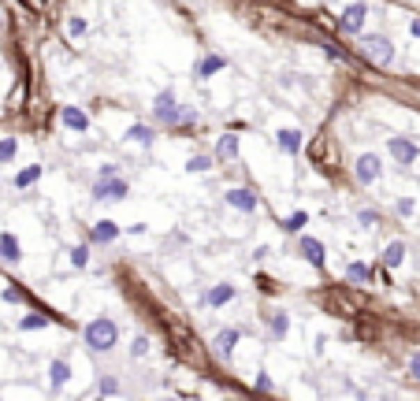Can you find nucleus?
I'll return each mask as SVG.
<instances>
[{
  "instance_id": "nucleus-42",
  "label": "nucleus",
  "mask_w": 420,
  "mask_h": 401,
  "mask_svg": "<svg viewBox=\"0 0 420 401\" xmlns=\"http://www.w3.org/2000/svg\"><path fill=\"white\" fill-rule=\"evenodd\" d=\"M97 401H104V398H97Z\"/></svg>"
},
{
  "instance_id": "nucleus-15",
  "label": "nucleus",
  "mask_w": 420,
  "mask_h": 401,
  "mask_svg": "<svg viewBox=\"0 0 420 401\" xmlns=\"http://www.w3.org/2000/svg\"><path fill=\"white\" fill-rule=\"evenodd\" d=\"M239 338H242V331H239V327H223V331L216 334V357H220V361H227L231 350L239 345Z\"/></svg>"
},
{
  "instance_id": "nucleus-19",
  "label": "nucleus",
  "mask_w": 420,
  "mask_h": 401,
  "mask_svg": "<svg viewBox=\"0 0 420 401\" xmlns=\"http://www.w3.org/2000/svg\"><path fill=\"white\" fill-rule=\"evenodd\" d=\"M275 142H279V149H283L286 156H298V153H301V130H294V126L279 130V134H275Z\"/></svg>"
},
{
  "instance_id": "nucleus-40",
  "label": "nucleus",
  "mask_w": 420,
  "mask_h": 401,
  "mask_svg": "<svg viewBox=\"0 0 420 401\" xmlns=\"http://www.w3.org/2000/svg\"><path fill=\"white\" fill-rule=\"evenodd\" d=\"M164 401H179V398H164Z\"/></svg>"
},
{
  "instance_id": "nucleus-6",
  "label": "nucleus",
  "mask_w": 420,
  "mask_h": 401,
  "mask_svg": "<svg viewBox=\"0 0 420 401\" xmlns=\"http://www.w3.org/2000/svg\"><path fill=\"white\" fill-rule=\"evenodd\" d=\"M234 297H239V286L216 283V286H209V290L201 294V309H223V305H231Z\"/></svg>"
},
{
  "instance_id": "nucleus-4",
  "label": "nucleus",
  "mask_w": 420,
  "mask_h": 401,
  "mask_svg": "<svg viewBox=\"0 0 420 401\" xmlns=\"http://www.w3.org/2000/svg\"><path fill=\"white\" fill-rule=\"evenodd\" d=\"M387 153H391L402 167H409V164H417L420 145L413 142V138H387Z\"/></svg>"
},
{
  "instance_id": "nucleus-21",
  "label": "nucleus",
  "mask_w": 420,
  "mask_h": 401,
  "mask_svg": "<svg viewBox=\"0 0 420 401\" xmlns=\"http://www.w3.org/2000/svg\"><path fill=\"white\" fill-rule=\"evenodd\" d=\"M41 175H45V167H41V164H30V167H23V171H19V175L12 179V186H15V190H26V186H34Z\"/></svg>"
},
{
  "instance_id": "nucleus-37",
  "label": "nucleus",
  "mask_w": 420,
  "mask_h": 401,
  "mask_svg": "<svg viewBox=\"0 0 420 401\" xmlns=\"http://www.w3.org/2000/svg\"><path fill=\"white\" fill-rule=\"evenodd\" d=\"M409 372H413V375H417V383H420V350L409 357Z\"/></svg>"
},
{
  "instance_id": "nucleus-17",
  "label": "nucleus",
  "mask_w": 420,
  "mask_h": 401,
  "mask_svg": "<svg viewBox=\"0 0 420 401\" xmlns=\"http://www.w3.org/2000/svg\"><path fill=\"white\" fill-rule=\"evenodd\" d=\"M290 334V316L286 312H272L268 316V342H283Z\"/></svg>"
},
{
  "instance_id": "nucleus-5",
  "label": "nucleus",
  "mask_w": 420,
  "mask_h": 401,
  "mask_svg": "<svg viewBox=\"0 0 420 401\" xmlns=\"http://www.w3.org/2000/svg\"><path fill=\"white\" fill-rule=\"evenodd\" d=\"M364 19H369V4H346V8H342V19H339V30H342V34H350V38H357Z\"/></svg>"
},
{
  "instance_id": "nucleus-25",
  "label": "nucleus",
  "mask_w": 420,
  "mask_h": 401,
  "mask_svg": "<svg viewBox=\"0 0 420 401\" xmlns=\"http://www.w3.org/2000/svg\"><path fill=\"white\" fill-rule=\"evenodd\" d=\"M193 123H197V112H193V108L190 104H179V112H175V119H171V126H193Z\"/></svg>"
},
{
  "instance_id": "nucleus-14",
  "label": "nucleus",
  "mask_w": 420,
  "mask_h": 401,
  "mask_svg": "<svg viewBox=\"0 0 420 401\" xmlns=\"http://www.w3.org/2000/svg\"><path fill=\"white\" fill-rule=\"evenodd\" d=\"M49 323H52V320H49V312H41V309H26V312H23V320H19L15 327L30 334V331H45Z\"/></svg>"
},
{
  "instance_id": "nucleus-28",
  "label": "nucleus",
  "mask_w": 420,
  "mask_h": 401,
  "mask_svg": "<svg viewBox=\"0 0 420 401\" xmlns=\"http://www.w3.org/2000/svg\"><path fill=\"white\" fill-rule=\"evenodd\" d=\"M15 153H19V142H15V138H0V164H12Z\"/></svg>"
},
{
  "instance_id": "nucleus-39",
  "label": "nucleus",
  "mask_w": 420,
  "mask_h": 401,
  "mask_svg": "<svg viewBox=\"0 0 420 401\" xmlns=\"http://www.w3.org/2000/svg\"><path fill=\"white\" fill-rule=\"evenodd\" d=\"M0 30H4V12H0Z\"/></svg>"
},
{
  "instance_id": "nucleus-16",
  "label": "nucleus",
  "mask_w": 420,
  "mask_h": 401,
  "mask_svg": "<svg viewBox=\"0 0 420 401\" xmlns=\"http://www.w3.org/2000/svg\"><path fill=\"white\" fill-rule=\"evenodd\" d=\"M227 67V56H201L197 67H193V79H212V74H220Z\"/></svg>"
},
{
  "instance_id": "nucleus-24",
  "label": "nucleus",
  "mask_w": 420,
  "mask_h": 401,
  "mask_svg": "<svg viewBox=\"0 0 420 401\" xmlns=\"http://www.w3.org/2000/svg\"><path fill=\"white\" fill-rule=\"evenodd\" d=\"M346 279H350V283H369V279H372V268L361 264V260H353V264L346 268Z\"/></svg>"
},
{
  "instance_id": "nucleus-30",
  "label": "nucleus",
  "mask_w": 420,
  "mask_h": 401,
  "mask_svg": "<svg viewBox=\"0 0 420 401\" xmlns=\"http://www.w3.org/2000/svg\"><path fill=\"white\" fill-rule=\"evenodd\" d=\"M305 223H309V212H294V215H286V220H283V227H286L290 234H298Z\"/></svg>"
},
{
  "instance_id": "nucleus-22",
  "label": "nucleus",
  "mask_w": 420,
  "mask_h": 401,
  "mask_svg": "<svg viewBox=\"0 0 420 401\" xmlns=\"http://www.w3.org/2000/svg\"><path fill=\"white\" fill-rule=\"evenodd\" d=\"M127 142H138L142 149H149V145L156 142V130H153V126H142V123H134L131 130H127Z\"/></svg>"
},
{
  "instance_id": "nucleus-8",
  "label": "nucleus",
  "mask_w": 420,
  "mask_h": 401,
  "mask_svg": "<svg viewBox=\"0 0 420 401\" xmlns=\"http://www.w3.org/2000/svg\"><path fill=\"white\" fill-rule=\"evenodd\" d=\"M175 112H179L175 90H160V93H156V101H153V119H156V123H164V126H171Z\"/></svg>"
},
{
  "instance_id": "nucleus-23",
  "label": "nucleus",
  "mask_w": 420,
  "mask_h": 401,
  "mask_svg": "<svg viewBox=\"0 0 420 401\" xmlns=\"http://www.w3.org/2000/svg\"><path fill=\"white\" fill-rule=\"evenodd\" d=\"M405 260V242H391L383 249V268H398Z\"/></svg>"
},
{
  "instance_id": "nucleus-32",
  "label": "nucleus",
  "mask_w": 420,
  "mask_h": 401,
  "mask_svg": "<svg viewBox=\"0 0 420 401\" xmlns=\"http://www.w3.org/2000/svg\"><path fill=\"white\" fill-rule=\"evenodd\" d=\"M394 212H398V215H402V220H409V215H413V212H417V201H413V197H402V201H398V204H394Z\"/></svg>"
},
{
  "instance_id": "nucleus-12",
  "label": "nucleus",
  "mask_w": 420,
  "mask_h": 401,
  "mask_svg": "<svg viewBox=\"0 0 420 401\" xmlns=\"http://www.w3.org/2000/svg\"><path fill=\"white\" fill-rule=\"evenodd\" d=\"M298 253H301V256H305V260H309V264H312V268H324V245H320V242H316V238H309V234H301V238H298Z\"/></svg>"
},
{
  "instance_id": "nucleus-3",
  "label": "nucleus",
  "mask_w": 420,
  "mask_h": 401,
  "mask_svg": "<svg viewBox=\"0 0 420 401\" xmlns=\"http://www.w3.org/2000/svg\"><path fill=\"white\" fill-rule=\"evenodd\" d=\"M361 52L375 63V67H387V63L394 60V45H391V38H387V34H364L361 38Z\"/></svg>"
},
{
  "instance_id": "nucleus-9",
  "label": "nucleus",
  "mask_w": 420,
  "mask_h": 401,
  "mask_svg": "<svg viewBox=\"0 0 420 401\" xmlns=\"http://www.w3.org/2000/svg\"><path fill=\"white\" fill-rule=\"evenodd\" d=\"M115 238H120V227H115L112 220H97L90 227V238H86V245H112Z\"/></svg>"
},
{
  "instance_id": "nucleus-7",
  "label": "nucleus",
  "mask_w": 420,
  "mask_h": 401,
  "mask_svg": "<svg viewBox=\"0 0 420 401\" xmlns=\"http://www.w3.org/2000/svg\"><path fill=\"white\" fill-rule=\"evenodd\" d=\"M380 171H383V160L375 153H364V156H357V164H353V175H357L361 186H375Z\"/></svg>"
},
{
  "instance_id": "nucleus-38",
  "label": "nucleus",
  "mask_w": 420,
  "mask_h": 401,
  "mask_svg": "<svg viewBox=\"0 0 420 401\" xmlns=\"http://www.w3.org/2000/svg\"><path fill=\"white\" fill-rule=\"evenodd\" d=\"M409 34H413V38H420V15H413V19H409Z\"/></svg>"
},
{
  "instance_id": "nucleus-41",
  "label": "nucleus",
  "mask_w": 420,
  "mask_h": 401,
  "mask_svg": "<svg viewBox=\"0 0 420 401\" xmlns=\"http://www.w3.org/2000/svg\"><path fill=\"white\" fill-rule=\"evenodd\" d=\"M0 264H4V256H0Z\"/></svg>"
},
{
  "instance_id": "nucleus-33",
  "label": "nucleus",
  "mask_w": 420,
  "mask_h": 401,
  "mask_svg": "<svg viewBox=\"0 0 420 401\" xmlns=\"http://www.w3.org/2000/svg\"><path fill=\"white\" fill-rule=\"evenodd\" d=\"M212 167V156H190L186 160V171H209Z\"/></svg>"
},
{
  "instance_id": "nucleus-1",
  "label": "nucleus",
  "mask_w": 420,
  "mask_h": 401,
  "mask_svg": "<svg viewBox=\"0 0 420 401\" xmlns=\"http://www.w3.org/2000/svg\"><path fill=\"white\" fill-rule=\"evenodd\" d=\"M82 338L90 345V353H108V350H115V342H120V323H112L108 316H97L93 323H86Z\"/></svg>"
},
{
  "instance_id": "nucleus-11",
  "label": "nucleus",
  "mask_w": 420,
  "mask_h": 401,
  "mask_svg": "<svg viewBox=\"0 0 420 401\" xmlns=\"http://www.w3.org/2000/svg\"><path fill=\"white\" fill-rule=\"evenodd\" d=\"M60 123L67 126V130H74V134H86V130H90V115L82 112V108H60Z\"/></svg>"
},
{
  "instance_id": "nucleus-26",
  "label": "nucleus",
  "mask_w": 420,
  "mask_h": 401,
  "mask_svg": "<svg viewBox=\"0 0 420 401\" xmlns=\"http://www.w3.org/2000/svg\"><path fill=\"white\" fill-rule=\"evenodd\" d=\"M97 390H101V398L123 394V390H120V379H115V375H101V379H97Z\"/></svg>"
},
{
  "instance_id": "nucleus-29",
  "label": "nucleus",
  "mask_w": 420,
  "mask_h": 401,
  "mask_svg": "<svg viewBox=\"0 0 420 401\" xmlns=\"http://www.w3.org/2000/svg\"><path fill=\"white\" fill-rule=\"evenodd\" d=\"M0 301H4V305H23V301H26V294H23L19 286H12V283H8L4 290H0Z\"/></svg>"
},
{
  "instance_id": "nucleus-31",
  "label": "nucleus",
  "mask_w": 420,
  "mask_h": 401,
  "mask_svg": "<svg viewBox=\"0 0 420 401\" xmlns=\"http://www.w3.org/2000/svg\"><path fill=\"white\" fill-rule=\"evenodd\" d=\"M71 264L74 268H86V264H90V245H86V242L71 249Z\"/></svg>"
},
{
  "instance_id": "nucleus-36",
  "label": "nucleus",
  "mask_w": 420,
  "mask_h": 401,
  "mask_svg": "<svg viewBox=\"0 0 420 401\" xmlns=\"http://www.w3.org/2000/svg\"><path fill=\"white\" fill-rule=\"evenodd\" d=\"M375 220H380L375 212H357V223H361V227H375Z\"/></svg>"
},
{
  "instance_id": "nucleus-10",
  "label": "nucleus",
  "mask_w": 420,
  "mask_h": 401,
  "mask_svg": "<svg viewBox=\"0 0 420 401\" xmlns=\"http://www.w3.org/2000/svg\"><path fill=\"white\" fill-rule=\"evenodd\" d=\"M223 201H227L234 212H245V215H250V212H257V193H253V190H245V186H234V190H227V197H223Z\"/></svg>"
},
{
  "instance_id": "nucleus-27",
  "label": "nucleus",
  "mask_w": 420,
  "mask_h": 401,
  "mask_svg": "<svg viewBox=\"0 0 420 401\" xmlns=\"http://www.w3.org/2000/svg\"><path fill=\"white\" fill-rule=\"evenodd\" d=\"M67 34H71L74 41H82L86 34H90V23H86L82 15H71V19H67Z\"/></svg>"
},
{
  "instance_id": "nucleus-18",
  "label": "nucleus",
  "mask_w": 420,
  "mask_h": 401,
  "mask_svg": "<svg viewBox=\"0 0 420 401\" xmlns=\"http://www.w3.org/2000/svg\"><path fill=\"white\" fill-rule=\"evenodd\" d=\"M0 256H4V264H19L23 260V249H19L12 231H0Z\"/></svg>"
},
{
  "instance_id": "nucleus-2",
  "label": "nucleus",
  "mask_w": 420,
  "mask_h": 401,
  "mask_svg": "<svg viewBox=\"0 0 420 401\" xmlns=\"http://www.w3.org/2000/svg\"><path fill=\"white\" fill-rule=\"evenodd\" d=\"M127 193H131L127 179L123 175H104V171L93 179V186H90V197L93 201H123Z\"/></svg>"
},
{
  "instance_id": "nucleus-34",
  "label": "nucleus",
  "mask_w": 420,
  "mask_h": 401,
  "mask_svg": "<svg viewBox=\"0 0 420 401\" xmlns=\"http://www.w3.org/2000/svg\"><path fill=\"white\" fill-rule=\"evenodd\" d=\"M253 390H257V394H272V375L261 372V375H257V383H253Z\"/></svg>"
},
{
  "instance_id": "nucleus-20",
  "label": "nucleus",
  "mask_w": 420,
  "mask_h": 401,
  "mask_svg": "<svg viewBox=\"0 0 420 401\" xmlns=\"http://www.w3.org/2000/svg\"><path fill=\"white\" fill-rule=\"evenodd\" d=\"M239 156V138L234 134H223L216 142V153H212V160H220V164H231V160Z\"/></svg>"
},
{
  "instance_id": "nucleus-35",
  "label": "nucleus",
  "mask_w": 420,
  "mask_h": 401,
  "mask_svg": "<svg viewBox=\"0 0 420 401\" xmlns=\"http://www.w3.org/2000/svg\"><path fill=\"white\" fill-rule=\"evenodd\" d=\"M145 353H149V338H145V334H138L134 345H131V357H145Z\"/></svg>"
},
{
  "instance_id": "nucleus-13",
  "label": "nucleus",
  "mask_w": 420,
  "mask_h": 401,
  "mask_svg": "<svg viewBox=\"0 0 420 401\" xmlns=\"http://www.w3.org/2000/svg\"><path fill=\"white\" fill-rule=\"evenodd\" d=\"M67 383H71V364H67V357H56V361L49 364V386L63 390Z\"/></svg>"
}]
</instances>
